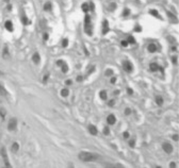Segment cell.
Masks as SVG:
<instances>
[{
	"label": "cell",
	"instance_id": "1",
	"mask_svg": "<svg viewBox=\"0 0 179 168\" xmlns=\"http://www.w3.org/2000/svg\"><path fill=\"white\" fill-rule=\"evenodd\" d=\"M78 157H79V160L82 161V162H94V161L97 160L99 156H98V154H96V153L82 151L78 154Z\"/></svg>",
	"mask_w": 179,
	"mask_h": 168
},
{
	"label": "cell",
	"instance_id": "2",
	"mask_svg": "<svg viewBox=\"0 0 179 168\" xmlns=\"http://www.w3.org/2000/svg\"><path fill=\"white\" fill-rule=\"evenodd\" d=\"M92 20H91V17L89 15H86L84 17V31L88 35H92Z\"/></svg>",
	"mask_w": 179,
	"mask_h": 168
},
{
	"label": "cell",
	"instance_id": "3",
	"mask_svg": "<svg viewBox=\"0 0 179 168\" xmlns=\"http://www.w3.org/2000/svg\"><path fill=\"white\" fill-rule=\"evenodd\" d=\"M0 153H1V156H2V159H3V162H4V165H5V167H11V164H10V161H9V157H8V153H7V150L4 147L1 148L0 150Z\"/></svg>",
	"mask_w": 179,
	"mask_h": 168
},
{
	"label": "cell",
	"instance_id": "4",
	"mask_svg": "<svg viewBox=\"0 0 179 168\" xmlns=\"http://www.w3.org/2000/svg\"><path fill=\"white\" fill-rule=\"evenodd\" d=\"M123 68H124V70L127 72H131L133 70V65L131 63L130 61H125L124 63H123Z\"/></svg>",
	"mask_w": 179,
	"mask_h": 168
},
{
	"label": "cell",
	"instance_id": "5",
	"mask_svg": "<svg viewBox=\"0 0 179 168\" xmlns=\"http://www.w3.org/2000/svg\"><path fill=\"white\" fill-rule=\"evenodd\" d=\"M17 127V120L15 118H11L9 120V124H8V129L10 131H14Z\"/></svg>",
	"mask_w": 179,
	"mask_h": 168
},
{
	"label": "cell",
	"instance_id": "6",
	"mask_svg": "<svg viewBox=\"0 0 179 168\" xmlns=\"http://www.w3.org/2000/svg\"><path fill=\"white\" fill-rule=\"evenodd\" d=\"M109 31H110L109 22H108V20H103V22H102V34L105 35V34H107Z\"/></svg>",
	"mask_w": 179,
	"mask_h": 168
},
{
	"label": "cell",
	"instance_id": "7",
	"mask_svg": "<svg viewBox=\"0 0 179 168\" xmlns=\"http://www.w3.org/2000/svg\"><path fill=\"white\" fill-rule=\"evenodd\" d=\"M162 149L164 150V152H166V153H172L173 151V147H172L171 144H168V143H164L162 145Z\"/></svg>",
	"mask_w": 179,
	"mask_h": 168
},
{
	"label": "cell",
	"instance_id": "8",
	"mask_svg": "<svg viewBox=\"0 0 179 168\" xmlns=\"http://www.w3.org/2000/svg\"><path fill=\"white\" fill-rule=\"evenodd\" d=\"M107 122L112 126V124H114L116 122V117L114 116L113 114H111V115H109V116L107 117Z\"/></svg>",
	"mask_w": 179,
	"mask_h": 168
},
{
	"label": "cell",
	"instance_id": "9",
	"mask_svg": "<svg viewBox=\"0 0 179 168\" xmlns=\"http://www.w3.org/2000/svg\"><path fill=\"white\" fill-rule=\"evenodd\" d=\"M4 27H5V29H7L8 31H10V32H12L13 30H14V28H13V24L11 20H7L5 24H4Z\"/></svg>",
	"mask_w": 179,
	"mask_h": 168
},
{
	"label": "cell",
	"instance_id": "10",
	"mask_svg": "<svg viewBox=\"0 0 179 168\" xmlns=\"http://www.w3.org/2000/svg\"><path fill=\"white\" fill-rule=\"evenodd\" d=\"M89 132L91 133L92 135H97L98 130H97V128H96L95 126H93V124H90V126H89Z\"/></svg>",
	"mask_w": 179,
	"mask_h": 168
},
{
	"label": "cell",
	"instance_id": "11",
	"mask_svg": "<svg viewBox=\"0 0 179 168\" xmlns=\"http://www.w3.org/2000/svg\"><path fill=\"white\" fill-rule=\"evenodd\" d=\"M32 60L35 64H38V63H40L41 56H40V54H38V52H34V54H33V56H32Z\"/></svg>",
	"mask_w": 179,
	"mask_h": 168
},
{
	"label": "cell",
	"instance_id": "12",
	"mask_svg": "<svg viewBox=\"0 0 179 168\" xmlns=\"http://www.w3.org/2000/svg\"><path fill=\"white\" fill-rule=\"evenodd\" d=\"M149 69H150L151 71H157L158 69H160V66L157 63H150L149 64Z\"/></svg>",
	"mask_w": 179,
	"mask_h": 168
},
{
	"label": "cell",
	"instance_id": "13",
	"mask_svg": "<svg viewBox=\"0 0 179 168\" xmlns=\"http://www.w3.org/2000/svg\"><path fill=\"white\" fill-rule=\"evenodd\" d=\"M147 49H148V51L149 52L154 53V52L157 51V46H156L155 44H149L148 45V47H147Z\"/></svg>",
	"mask_w": 179,
	"mask_h": 168
},
{
	"label": "cell",
	"instance_id": "14",
	"mask_svg": "<svg viewBox=\"0 0 179 168\" xmlns=\"http://www.w3.org/2000/svg\"><path fill=\"white\" fill-rule=\"evenodd\" d=\"M81 9L84 13H88L90 11V4L89 3H83L81 5Z\"/></svg>",
	"mask_w": 179,
	"mask_h": 168
},
{
	"label": "cell",
	"instance_id": "15",
	"mask_svg": "<svg viewBox=\"0 0 179 168\" xmlns=\"http://www.w3.org/2000/svg\"><path fill=\"white\" fill-rule=\"evenodd\" d=\"M51 9H52V4H51V2H47V3L44 4V10H45V11L49 12Z\"/></svg>",
	"mask_w": 179,
	"mask_h": 168
},
{
	"label": "cell",
	"instance_id": "16",
	"mask_svg": "<svg viewBox=\"0 0 179 168\" xmlns=\"http://www.w3.org/2000/svg\"><path fill=\"white\" fill-rule=\"evenodd\" d=\"M18 149H19V145H18V143H13V145H12V152L16 153V152L18 151Z\"/></svg>",
	"mask_w": 179,
	"mask_h": 168
},
{
	"label": "cell",
	"instance_id": "17",
	"mask_svg": "<svg viewBox=\"0 0 179 168\" xmlns=\"http://www.w3.org/2000/svg\"><path fill=\"white\" fill-rule=\"evenodd\" d=\"M156 103L158 104L159 106H161V105L163 104V98L162 97H160V96L156 97Z\"/></svg>",
	"mask_w": 179,
	"mask_h": 168
},
{
	"label": "cell",
	"instance_id": "18",
	"mask_svg": "<svg viewBox=\"0 0 179 168\" xmlns=\"http://www.w3.org/2000/svg\"><path fill=\"white\" fill-rule=\"evenodd\" d=\"M61 68H62V71L64 72V73H66V72L68 71V65L66 64L65 62H64V63L61 65Z\"/></svg>",
	"mask_w": 179,
	"mask_h": 168
},
{
	"label": "cell",
	"instance_id": "19",
	"mask_svg": "<svg viewBox=\"0 0 179 168\" xmlns=\"http://www.w3.org/2000/svg\"><path fill=\"white\" fill-rule=\"evenodd\" d=\"M61 95L63 97H67L69 95V91H68V88H63L61 91Z\"/></svg>",
	"mask_w": 179,
	"mask_h": 168
},
{
	"label": "cell",
	"instance_id": "20",
	"mask_svg": "<svg viewBox=\"0 0 179 168\" xmlns=\"http://www.w3.org/2000/svg\"><path fill=\"white\" fill-rule=\"evenodd\" d=\"M3 58L4 59H8L9 58V49H8V47L5 46L4 47V49H3Z\"/></svg>",
	"mask_w": 179,
	"mask_h": 168
},
{
	"label": "cell",
	"instance_id": "21",
	"mask_svg": "<svg viewBox=\"0 0 179 168\" xmlns=\"http://www.w3.org/2000/svg\"><path fill=\"white\" fill-rule=\"evenodd\" d=\"M127 42H128V44H134L135 43V40H134L133 36H128V38H127Z\"/></svg>",
	"mask_w": 179,
	"mask_h": 168
},
{
	"label": "cell",
	"instance_id": "22",
	"mask_svg": "<svg viewBox=\"0 0 179 168\" xmlns=\"http://www.w3.org/2000/svg\"><path fill=\"white\" fill-rule=\"evenodd\" d=\"M100 98H101L102 100H106V99H107V93H106V91H102V92H100Z\"/></svg>",
	"mask_w": 179,
	"mask_h": 168
},
{
	"label": "cell",
	"instance_id": "23",
	"mask_svg": "<svg viewBox=\"0 0 179 168\" xmlns=\"http://www.w3.org/2000/svg\"><path fill=\"white\" fill-rule=\"evenodd\" d=\"M5 114H7L5 110H4V108H0V116L2 117V119H4V117H5Z\"/></svg>",
	"mask_w": 179,
	"mask_h": 168
},
{
	"label": "cell",
	"instance_id": "24",
	"mask_svg": "<svg viewBox=\"0 0 179 168\" xmlns=\"http://www.w3.org/2000/svg\"><path fill=\"white\" fill-rule=\"evenodd\" d=\"M150 15L152 16H156V17H159V14H158V11L157 10H150Z\"/></svg>",
	"mask_w": 179,
	"mask_h": 168
},
{
	"label": "cell",
	"instance_id": "25",
	"mask_svg": "<svg viewBox=\"0 0 179 168\" xmlns=\"http://www.w3.org/2000/svg\"><path fill=\"white\" fill-rule=\"evenodd\" d=\"M21 21H23V24L26 26V24H29V20H28V17L27 16H23V18H21Z\"/></svg>",
	"mask_w": 179,
	"mask_h": 168
},
{
	"label": "cell",
	"instance_id": "26",
	"mask_svg": "<svg viewBox=\"0 0 179 168\" xmlns=\"http://www.w3.org/2000/svg\"><path fill=\"white\" fill-rule=\"evenodd\" d=\"M67 45H68V40H66V38H64V40H62V46L65 48V47H67Z\"/></svg>",
	"mask_w": 179,
	"mask_h": 168
},
{
	"label": "cell",
	"instance_id": "27",
	"mask_svg": "<svg viewBox=\"0 0 179 168\" xmlns=\"http://www.w3.org/2000/svg\"><path fill=\"white\" fill-rule=\"evenodd\" d=\"M167 15H168V17H170V18H172V19H175V21H177V20H176V16L174 15V14H172V13L167 12Z\"/></svg>",
	"mask_w": 179,
	"mask_h": 168
},
{
	"label": "cell",
	"instance_id": "28",
	"mask_svg": "<svg viewBox=\"0 0 179 168\" xmlns=\"http://www.w3.org/2000/svg\"><path fill=\"white\" fill-rule=\"evenodd\" d=\"M121 44H122L123 47H127V46H128V42H127V40H122Z\"/></svg>",
	"mask_w": 179,
	"mask_h": 168
},
{
	"label": "cell",
	"instance_id": "29",
	"mask_svg": "<svg viewBox=\"0 0 179 168\" xmlns=\"http://www.w3.org/2000/svg\"><path fill=\"white\" fill-rule=\"evenodd\" d=\"M123 136H124V138H129V136H130V134L128 132H124V134H123Z\"/></svg>",
	"mask_w": 179,
	"mask_h": 168
},
{
	"label": "cell",
	"instance_id": "30",
	"mask_svg": "<svg viewBox=\"0 0 179 168\" xmlns=\"http://www.w3.org/2000/svg\"><path fill=\"white\" fill-rule=\"evenodd\" d=\"M127 93H128L129 95H133V91H132V88H130V87L127 88Z\"/></svg>",
	"mask_w": 179,
	"mask_h": 168
},
{
	"label": "cell",
	"instance_id": "31",
	"mask_svg": "<svg viewBox=\"0 0 179 168\" xmlns=\"http://www.w3.org/2000/svg\"><path fill=\"white\" fill-rule=\"evenodd\" d=\"M172 61H173V63H174V64H177V58H176V56H173Z\"/></svg>",
	"mask_w": 179,
	"mask_h": 168
},
{
	"label": "cell",
	"instance_id": "32",
	"mask_svg": "<svg viewBox=\"0 0 179 168\" xmlns=\"http://www.w3.org/2000/svg\"><path fill=\"white\" fill-rule=\"evenodd\" d=\"M130 108H126V110H125V114H126V115H129V114H130Z\"/></svg>",
	"mask_w": 179,
	"mask_h": 168
},
{
	"label": "cell",
	"instance_id": "33",
	"mask_svg": "<svg viewBox=\"0 0 179 168\" xmlns=\"http://www.w3.org/2000/svg\"><path fill=\"white\" fill-rule=\"evenodd\" d=\"M48 79H49V75L47 73V75L44 77V82H47V81H48Z\"/></svg>",
	"mask_w": 179,
	"mask_h": 168
},
{
	"label": "cell",
	"instance_id": "34",
	"mask_svg": "<svg viewBox=\"0 0 179 168\" xmlns=\"http://www.w3.org/2000/svg\"><path fill=\"white\" fill-rule=\"evenodd\" d=\"M103 132H105V134H109V128H108V127H106V128H105V130H103Z\"/></svg>",
	"mask_w": 179,
	"mask_h": 168
},
{
	"label": "cell",
	"instance_id": "35",
	"mask_svg": "<svg viewBox=\"0 0 179 168\" xmlns=\"http://www.w3.org/2000/svg\"><path fill=\"white\" fill-rule=\"evenodd\" d=\"M129 145H130V147H134V140H130V142H129Z\"/></svg>",
	"mask_w": 179,
	"mask_h": 168
},
{
	"label": "cell",
	"instance_id": "36",
	"mask_svg": "<svg viewBox=\"0 0 179 168\" xmlns=\"http://www.w3.org/2000/svg\"><path fill=\"white\" fill-rule=\"evenodd\" d=\"M173 140H175V142H177V140H178V135H177V134H175V135L173 136Z\"/></svg>",
	"mask_w": 179,
	"mask_h": 168
},
{
	"label": "cell",
	"instance_id": "37",
	"mask_svg": "<svg viewBox=\"0 0 179 168\" xmlns=\"http://www.w3.org/2000/svg\"><path fill=\"white\" fill-rule=\"evenodd\" d=\"M44 40H48V33H44Z\"/></svg>",
	"mask_w": 179,
	"mask_h": 168
},
{
	"label": "cell",
	"instance_id": "38",
	"mask_svg": "<svg viewBox=\"0 0 179 168\" xmlns=\"http://www.w3.org/2000/svg\"><path fill=\"white\" fill-rule=\"evenodd\" d=\"M106 75L107 76H111V75H112V70H107Z\"/></svg>",
	"mask_w": 179,
	"mask_h": 168
},
{
	"label": "cell",
	"instance_id": "39",
	"mask_svg": "<svg viewBox=\"0 0 179 168\" xmlns=\"http://www.w3.org/2000/svg\"><path fill=\"white\" fill-rule=\"evenodd\" d=\"M65 84H66V85H70V84H72V81H70V80H66Z\"/></svg>",
	"mask_w": 179,
	"mask_h": 168
},
{
	"label": "cell",
	"instance_id": "40",
	"mask_svg": "<svg viewBox=\"0 0 179 168\" xmlns=\"http://www.w3.org/2000/svg\"><path fill=\"white\" fill-rule=\"evenodd\" d=\"M170 167H176V165L174 162H172V164H170Z\"/></svg>",
	"mask_w": 179,
	"mask_h": 168
},
{
	"label": "cell",
	"instance_id": "41",
	"mask_svg": "<svg viewBox=\"0 0 179 168\" xmlns=\"http://www.w3.org/2000/svg\"><path fill=\"white\" fill-rule=\"evenodd\" d=\"M115 81H116V79H115V78H112V79H111V83H115Z\"/></svg>",
	"mask_w": 179,
	"mask_h": 168
},
{
	"label": "cell",
	"instance_id": "42",
	"mask_svg": "<svg viewBox=\"0 0 179 168\" xmlns=\"http://www.w3.org/2000/svg\"><path fill=\"white\" fill-rule=\"evenodd\" d=\"M114 104V101L112 100V101H110V102H109V105H113Z\"/></svg>",
	"mask_w": 179,
	"mask_h": 168
},
{
	"label": "cell",
	"instance_id": "43",
	"mask_svg": "<svg viewBox=\"0 0 179 168\" xmlns=\"http://www.w3.org/2000/svg\"><path fill=\"white\" fill-rule=\"evenodd\" d=\"M78 81H82V77H78Z\"/></svg>",
	"mask_w": 179,
	"mask_h": 168
}]
</instances>
